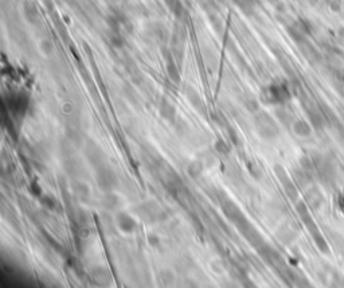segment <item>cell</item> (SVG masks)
<instances>
[{"mask_svg": "<svg viewBox=\"0 0 344 288\" xmlns=\"http://www.w3.org/2000/svg\"><path fill=\"white\" fill-rule=\"evenodd\" d=\"M30 191H31V194L35 195V197H40V195H42V188H40V186H39L37 182L31 183Z\"/></svg>", "mask_w": 344, "mask_h": 288, "instance_id": "cell-28", "label": "cell"}, {"mask_svg": "<svg viewBox=\"0 0 344 288\" xmlns=\"http://www.w3.org/2000/svg\"><path fill=\"white\" fill-rule=\"evenodd\" d=\"M92 276H93L96 284H99V286H109L112 283V273L104 266L94 267L92 269Z\"/></svg>", "mask_w": 344, "mask_h": 288, "instance_id": "cell-9", "label": "cell"}, {"mask_svg": "<svg viewBox=\"0 0 344 288\" xmlns=\"http://www.w3.org/2000/svg\"><path fill=\"white\" fill-rule=\"evenodd\" d=\"M28 106V99L24 94H18L12 97V111L17 112V113H23V112L27 109Z\"/></svg>", "mask_w": 344, "mask_h": 288, "instance_id": "cell-14", "label": "cell"}, {"mask_svg": "<svg viewBox=\"0 0 344 288\" xmlns=\"http://www.w3.org/2000/svg\"><path fill=\"white\" fill-rule=\"evenodd\" d=\"M167 74H168L169 80L174 83H181V73L179 69L176 66L174 62H168L167 65Z\"/></svg>", "mask_w": 344, "mask_h": 288, "instance_id": "cell-20", "label": "cell"}, {"mask_svg": "<svg viewBox=\"0 0 344 288\" xmlns=\"http://www.w3.org/2000/svg\"><path fill=\"white\" fill-rule=\"evenodd\" d=\"M39 49H40V51L43 53L44 56L50 57L53 54V51H54V46H53V43H51L50 41L44 39V41H42L40 44H39Z\"/></svg>", "mask_w": 344, "mask_h": 288, "instance_id": "cell-24", "label": "cell"}, {"mask_svg": "<svg viewBox=\"0 0 344 288\" xmlns=\"http://www.w3.org/2000/svg\"><path fill=\"white\" fill-rule=\"evenodd\" d=\"M277 238H279L281 243H284V244H288V243H290L292 241V238L295 237V234L292 233V230H289V229H286V227H281L279 232H277Z\"/></svg>", "mask_w": 344, "mask_h": 288, "instance_id": "cell-22", "label": "cell"}, {"mask_svg": "<svg viewBox=\"0 0 344 288\" xmlns=\"http://www.w3.org/2000/svg\"><path fill=\"white\" fill-rule=\"evenodd\" d=\"M148 244L151 245L152 248H156V247H159L160 245V238H159V236H156V234H148Z\"/></svg>", "mask_w": 344, "mask_h": 288, "instance_id": "cell-27", "label": "cell"}, {"mask_svg": "<svg viewBox=\"0 0 344 288\" xmlns=\"http://www.w3.org/2000/svg\"><path fill=\"white\" fill-rule=\"evenodd\" d=\"M76 111H77V106L73 101L66 100L61 104V113H62V115H65V116L67 117L73 116V115L76 113Z\"/></svg>", "mask_w": 344, "mask_h": 288, "instance_id": "cell-21", "label": "cell"}, {"mask_svg": "<svg viewBox=\"0 0 344 288\" xmlns=\"http://www.w3.org/2000/svg\"><path fill=\"white\" fill-rule=\"evenodd\" d=\"M289 92L285 86L281 85H270L268 88L263 89L260 94V99L263 100V104L269 105H276V104H283L289 99Z\"/></svg>", "mask_w": 344, "mask_h": 288, "instance_id": "cell-3", "label": "cell"}, {"mask_svg": "<svg viewBox=\"0 0 344 288\" xmlns=\"http://www.w3.org/2000/svg\"><path fill=\"white\" fill-rule=\"evenodd\" d=\"M249 172H250V175L254 179H261L263 178V170H261V167L258 166V165L250 163L249 165Z\"/></svg>", "mask_w": 344, "mask_h": 288, "instance_id": "cell-26", "label": "cell"}, {"mask_svg": "<svg viewBox=\"0 0 344 288\" xmlns=\"http://www.w3.org/2000/svg\"><path fill=\"white\" fill-rule=\"evenodd\" d=\"M159 115L165 122L174 123L176 119V108L167 99H162L159 104Z\"/></svg>", "mask_w": 344, "mask_h": 288, "instance_id": "cell-10", "label": "cell"}, {"mask_svg": "<svg viewBox=\"0 0 344 288\" xmlns=\"http://www.w3.org/2000/svg\"><path fill=\"white\" fill-rule=\"evenodd\" d=\"M175 273L171 269H162L158 273V282L160 286H172L175 283Z\"/></svg>", "mask_w": 344, "mask_h": 288, "instance_id": "cell-15", "label": "cell"}, {"mask_svg": "<svg viewBox=\"0 0 344 288\" xmlns=\"http://www.w3.org/2000/svg\"><path fill=\"white\" fill-rule=\"evenodd\" d=\"M203 172H204V162L201 161V159L192 161L191 163L187 166V174H188V177L192 178V179L201 178Z\"/></svg>", "mask_w": 344, "mask_h": 288, "instance_id": "cell-12", "label": "cell"}, {"mask_svg": "<svg viewBox=\"0 0 344 288\" xmlns=\"http://www.w3.org/2000/svg\"><path fill=\"white\" fill-rule=\"evenodd\" d=\"M221 206H222V211H223L226 218L233 222L235 226L238 227L240 232H243L246 227L250 225V222L246 220L245 214L242 213L240 206L237 205L233 200H230L227 195L221 200Z\"/></svg>", "mask_w": 344, "mask_h": 288, "instance_id": "cell-2", "label": "cell"}, {"mask_svg": "<svg viewBox=\"0 0 344 288\" xmlns=\"http://www.w3.org/2000/svg\"><path fill=\"white\" fill-rule=\"evenodd\" d=\"M253 125H254L257 135L263 139H266V140L276 139L280 135L279 124L274 122L273 117L269 116L266 112L260 111L254 113Z\"/></svg>", "mask_w": 344, "mask_h": 288, "instance_id": "cell-1", "label": "cell"}, {"mask_svg": "<svg viewBox=\"0 0 344 288\" xmlns=\"http://www.w3.org/2000/svg\"><path fill=\"white\" fill-rule=\"evenodd\" d=\"M293 132L297 135V136H301V138H305V136H309L312 132L311 127L309 124L304 120H297L293 124Z\"/></svg>", "mask_w": 344, "mask_h": 288, "instance_id": "cell-16", "label": "cell"}, {"mask_svg": "<svg viewBox=\"0 0 344 288\" xmlns=\"http://www.w3.org/2000/svg\"><path fill=\"white\" fill-rule=\"evenodd\" d=\"M230 138H231V140H233L234 145L240 144V139H238V136H235V132L233 131V129H230Z\"/></svg>", "mask_w": 344, "mask_h": 288, "instance_id": "cell-29", "label": "cell"}, {"mask_svg": "<svg viewBox=\"0 0 344 288\" xmlns=\"http://www.w3.org/2000/svg\"><path fill=\"white\" fill-rule=\"evenodd\" d=\"M214 151L218 154V155L227 156L230 154V147L229 144L224 142L223 139H217L215 143H214Z\"/></svg>", "mask_w": 344, "mask_h": 288, "instance_id": "cell-19", "label": "cell"}, {"mask_svg": "<svg viewBox=\"0 0 344 288\" xmlns=\"http://www.w3.org/2000/svg\"><path fill=\"white\" fill-rule=\"evenodd\" d=\"M184 94H186V99L188 100V103H190L198 112L203 113V112L206 111V106L203 104L202 97H201V94L198 93L195 89L191 88V86H187L186 90H184Z\"/></svg>", "mask_w": 344, "mask_h": 288, "instance_id": "cell-11", "label": "cell"}, {"mask_svg": "<svg viewBox=\"0 0 344 288\" xmlns=\"http://www.w3.org/2000/svg\"><path fill=\"white\" fill-rule=\"evenodd\" d=\"M39 200H40V204L43 205V207L49 209V210H54L55 207H57V201H55L54 197H51V195L42 194L39 197Z\"/></svg>", "mask_w": 344, "mask_h": 288, "instance_id": "cell-23", "label": "cell"}, {"mask_svg": "<svg viewBox=\"0 0 344 288\" xmlns=\"http://www.w3.org/2000/svg\"><path fill=\"white\" fill-rule=\"evenodd\" d=\"M96 182L102 191H113L117 186V175L108 165L96 167Z\"/></svg>", "mask_w": 344, "mask_h": 288, "instance_id": "cell-4", "label": "cell"}, {"mask_svg": "<svg viewBox=\"0 0 344 288\" xmlns=\"http://www.w3.org/2000/svg\"><path fill=\"white\" fill-rule=\"evenodd\" d=\"M85 155L88 162L94 167H99L101 165H105V155L102 150L93 142H90L85 145Z\"/></svg>", "mask_w": 344, "mask_h": 288, "instance_id": "cell-6", "label": "cell"}, {"mask_svg": "<svg viewBox=\"0 0 344 288\" xmlns=\"http://www.w3.org/2000/svg\"><path fill=\"white\" fill-rule=\"evenodd\" d=\"M243 105H245L246 109L250 112V113H253V115L257 113V112H260V101H258V99H257L256 96H253V94H246L245 100H243Z\"/></svg>", "mask_w": 344, "mask_h": 288, "instance_id": "cell-17", "label": "cell"}, {"mask_svg": "<svg viewBox=\"0 0 344 288\" xmlns=\"http://www.w3.org/2000/svg\"><path fill=\"white\" fill-rule=\"evenodd\" d=\"M210 267H211V269H213L215 273H218V275H222V273L226 272V264H224L222 260H213Z\"/></svg>", "mask_w": 344, "mask_h": 288, "instance_id": "cell-25", "label": "cell"}, {"mask_svg": "<svg viewBox=\"0 0 344 288\" xmlns=\"http://www.w3.org/2000/svg\"><path fill=\"white\" fill-rule=\"evenodd\" d=\"M273 170H274V174H276V177H277V179H279L280 182H281V185H283V187H284L286 195L289 197L290 200H296V198H297V190H296L295 185H293L292 181H290L288 172L285 171L284 167L280 166V165H276Z\"/></svg>", "mask_w": 344, "mask_h": 288, "instance_id": "cell-5", "label": "cell"}, {"mask_svg": "<svg viewBox=\"0 0 344 288\" xmlns=\"http://www.w3.org/2000/svg\"><path fill=\"white\" fill-rule=\"evenodd\" d=\"M233 3L246 15H250L256 7V0H233Z\"/></svg>", "mask_w": 344, "mask_h": 288, "instance_id": "cell-18", "label": "cell"}, {"mask_svg": "<svg viewBox=\"0 0 344 288\" xmlns=\"http://www.w3.org/2000/svg\"><path fill=\"white\" fill-rule=\"evenodd\" d=\"M71 190H73V194H74L77 201H80L82 204H88L89 201H90L92 191H90L89 185H86L85 182H81V181L73 182Z\"/></svg>", "mask_w": 344, "mask_h": 288, "instance_id": "cell-8", "label": "cell"}, {"mask_svg": "<svg viewBox=\"0 0 344 288\" xmlns=\"http://www.w3.org/2000/svg\"><path fill=\"white\" fill-rule=\"evenodd\" d=\"M101 204L106 210H113L120 205V198L113 193V191H105L104 197L101 200Z\"/></svg>", "mask_w": 344, "mask_h": 288, "instance_id": "cell-13", "label": "cell"}, {"mask_svg": "<svg viewBox=\"0 0 344 288\" xmlns=\"http://www.w3.org/2000/svg\"><path fill=\"white\" fill-rule=\"evenodd\" d=\"M116 225H117V227L120 229L121 232L129 234V233L135 232L137 224L136 220H135L133 217L129 216L128 213L120 211V213L117 214V217H116Z\"/></svg>", "mask_w": 344, "mask_h": 288, "instance_id": "cell-7", "label": "cell"}]
</instances>
